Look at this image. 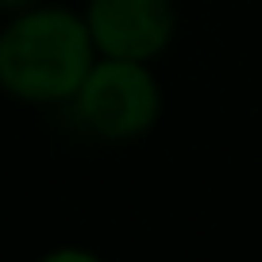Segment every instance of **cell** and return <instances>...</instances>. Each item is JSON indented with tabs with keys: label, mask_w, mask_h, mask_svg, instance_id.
Returning <instances> with one entry per match:
<instances>
[{
	"label": "cell",
	"mask_w": 262,
	"mask_h": 262,
	"mask_svg": "<svg viewBox=\"0 0 262 262\" xmlns=\"http://www.w3.org/2000/svg\"><path fill=\"white\" fill-rule=\"evenodd\" d=\"M74 108L85 131L120 143L155 127L162 112V93L147 62L104 58V62H93V70L85 74L81 89L74 93Z\"/></svg>",
	"instance_id": "obj_2"
},
{
	"label": "cell",
	"mask_w": 262,
	"mask_h": 262,
	"mask_svg": "<svg viewBox=\"0 0 262 262\" xmlns=\"http://www.w3.org/2000/svg\"><path fill=\"white\" fill-rule=\"evenodd\" d=\"M85 27L104 58L150 62L173 39V0H89Z\"/></svg>",
	"instance_id": "obj_3"
},
{
	"label": "cell",
	"mask_w": 262,
	"mask_h": 262,
	"mask_svg": "<svg viewBox=\"0 0 262 262\" xmlns=\"http://www.w3.org/2000/svg\"><path fill=\"white\" fill-rule=\"evenodd\" d=\"M93 35L70 8H27L0 31V89L27 104L74 100L93 70Z\"/></svg>",
	"instance_id": "obj_1"
},
{
	"label": "cell",
	"mask_w": 262,
	"mask_h": 262,
	"mask_svg": "<svg viewBox=\"0 0 262 262\" xmlns=\"http://www.w3.org/2000/svg\"><path fill=\"white\" fill-rule=\"evenodd\" d=\"M0 8H8V12H27V8H35V0H0Z\"/></svg>",
	"instance_id": "obj_4"
}]
</instances>
